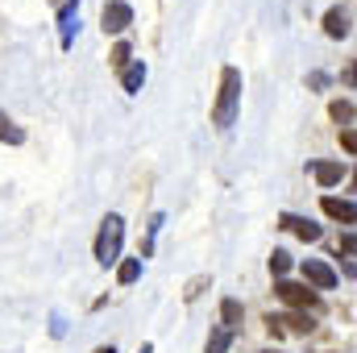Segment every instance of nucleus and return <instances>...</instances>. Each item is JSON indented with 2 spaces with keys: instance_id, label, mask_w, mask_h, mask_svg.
Masks as SVG:
<instances>
[{
  "instance_id": "obj_23",
  "label": "nucleus",
  "mask_w": 357,
  "mask_h": 353,
  "mask_svg": "<svg viewBox=\"0 0 357 353\" xmlns=\"http://www.w3.org/2000/svg\"><path fill=\"white\" fill-rule=\"evenodd\" d=\"M96 353H116V350H112V345H100V350H96Z\"/></svg>"
},
{
  "instance_id": "obj_9",
  "label": "nucleus",
  "mask_w": 357,
  "mask_h": 353,
  "mask_svg": "<svg viewBox=\"0 0 357 353\" xmlns=\"http://www.w3.org/2000/svg\"><path fill=\"white\" fill-rule=\"evenodd\" d=\"M270 320H274V324H278L282 333L291 329V333H303V337H307V333L316 329V324H312V312H291V316H274V312H270Z\"/></svg>"
},
{
  "instance_id": "obj_15",
  "label": "nucleus",
  "mask_w": 357,
  "mask_h": 353,
  "mask_svg": "<svg viewBox=\"0 0 357 353\" xmlns=\"http://www.w3.org/2000/svg\"><path fill=\"white\" fill-rule=\"evenodd\" d=\"M137 278H142V258L116 262V283H121V287H129V283H137Z\"/></svg>"
},
{
  "instance_id": "obj_16",
  "label": "nucleus",
  "mask_w": 357,
  "mask_h": 353,
  "mask_svg": "<svg viewBox=\"0 0 357 353\" xmlns=\"http://www.w3.org/2000/svg\"><path fill=\"white\" fill-rule=\"evenodd\" d=\"M328 112H333V121H337L341 129H354V104H349V100H333Z\"/></svg>"
},
{
  "instance_id": "obj_5",
  "label": "nucleus",
  "mask_w": 357,
  "mask_h": 353,
  "mask_svg": "<svg viewBox=\"0 0 357 353\" xmlns=\"http://www.w3.org/2000/svg\"><path fill=\"white\" fill-rule=\"evenodd\" d=\"M299 270H303V283L316 287V291H333V287H337V270L328 262H320V258H307Z\"/></svg>"
},
{
  "instance_id": "obj_4",
  "label": "nucleus",
  "mask_w": 357,
  "mask_h": 353,
  "mask_svg": "<svg viewBox=\"0 0 357 353\" xmlns=\"http://www.w3.org/2000/svg\"><path fill=\"white\" fill-rule=\"evenodd\" d=\"M100 25H104V33H125V29L133 25V8H129L125 0H108V4L100 8Z\"/></svg>"
},
{
  "instance_id": "obj_6",
  "label": "nucleus",
  "mask_w": 357,
  "mask_h": 353,
  "mask_svg": "<svg viewBox=\"0 0 357 353\" xmlns=\"http://www.w3.org/2000/svg\"><path fill=\"white\" fill-rule=\"evenodd\" d=\"M75 25H79V0H63L59 4V42H63V50H71Z\"/></svg>"
},
{
  "instance_id": "obj_10",
  "label": "nucleus",
  "mask_w": 357,
  "mask_h": 353,
  "mask_svg": "<svg viewBox=\"0 0 357 353\" xmlns=\"http://www.w3.org/2000/svg\"><path fill=\"white\" fill-rule=\"evenodd\" d=\"M312 175L320 187H337L345 179V163H312Z\"/></svg>"
},
{
  "instance_id": "obj_25",
  "label": "nucleus",
  "mask_w": 357,
  "mask_h": 353,
  "mask_svg": "<svg viewBox=\"0 0 357 353\" xmlns=\"http://www.w3.org/2000/svg\"><path fill=\"white\" fill-rule=\"evenodd\" d=\"M266 353H282V350H266Z\"/></svg>"
},
{
  "instance_id": "obj_24",
  "label": "nucleus",
  "mask_w": 357,
  "mask_h": 353,
  "mask_svg": "<svg viewBox=\"0 0 357 353\" xmlns=\"http://www.w3.org/2000/svg\"><path fill=\"white\" fill-rule=\"evenodd\" d=\"M137 353H154V345H142V350H137Z\"/></svg>"
},
{
  "instance_id": "obj_22",
  "label": "nucleus",
  "mask_w": 357,
  "mask_h": 353,
  "mask_svg": "<svg viewBox=\"0 0 357 353\" xmlns=\"http://www.w3.org/2000/svg\"><path fill=\"white\" fill-rule=\"evenodd\" d=\"M341 146H345V154H354L357 150V133L354 129H341Z\"/></svg>"
},
{
  "instance_id": "obj_19",
  "label": "nucleus",
  "mask_w": 357,
  "mask_h": 353,
  "mask_svg": "<svg viewBox=\"0 0 357 353\" xmlns=\"http://www.w3.org/2000/svg\"><path fill=\"white\" fill-rule=\"evenodd\" d=\"M162 220H167L162 212H154V216H150V225H146V241H142V258H150V250H154V237H158Z\"/></svg>"
},
{
  "instance_id": "obj_20",
  "label": "nucleus",
  "mask_w": 357,
  "mask_h": 353,
  "mask_svg": "<svg viewBox=\"0 0 357 353\" xmlns=\"http://www.w3.org/2000/svg\"><path fill=\"white\" fill-rule=\"evenodd\" d=\"M287 270H291V254H287V250H274V254H270V274H274V283L287 278Z\"/></svg>"
},
{
  "instance_id": "obj_17",
  "label": "nucleus",
  "mask_w": 357,
  "mask_h": 353,
  "mask_svg": "<svg viewBox=\"0 0 357 353\" xmlns=\"http://www.w3.org/2000/svg\"><path fill=\"white\" fill-rule=\"evenodd\" d=\"M208 287H212V274H195V278H187V287H183V299H187V303H195V299H199Z\"/></svg>"
},
{
  "instance_id": "obj_7",
  "label": "nucleus",
  "mask_w": 357,
  "mask_h": 353,
  "mask_svg": "<svg viewBox=\"0 0 357 353\" xmlns=\"http://www.w3.org/2000/svg\"><path fill=\"white\" fill-rule=\"evenodd\" d=\"M278 225H282V229H291V233H295V237H303V241H320V237H324V229H320L316 220H307V216H291V212H282V216H278Z\"/></svg>"
},
{
  "instance_id": "obj_1",
  "label": "nucleus",
  "mask_w": 357,
  "mask_h": 353,
  "mask_svg": "<svg viewBox=\"0 0 357 353\" xmlns=\"http://www.w3.org/2000/svg\"><path fill=\"white\" fill-rule=\"evenodd\" d=\"M241 71L237 67H220V91H216V108H212V125L216 129H229L237 121V108H241Z\"/></svg>"
},
{
  "instance_id": "obj_13",
  "label": "nucleus",
  "mask_w": 357,
  "mask_h": 353,
  "mask_svg": "<svg viewBox=\"0 0 357 353\" xmlns=\"http://www.w3.org/2000/svg\"><path fill=\"white\" fill-rule=\"evenodd\" d=\"M241 303L237 299H220V329H229L233 337H237V329H241Z\"/></svg>"
},
{
  "instance_id": "obj_12",
  "label": "nucleus",
  "mask_w": 357,
  "mask_h": 353,
  "mask_svg": "<svg viewBox=\"0 0 357 353\" xmlns=\"http://www.w3.org/2000/svg\"><path fill=\"white\" fill-rule=\"evenodd\" d=\"M142 84H146V63L137 59V63H129V67L121 71V88L129 91V96H137V91H142Z\"/></svg>"
},
{
  "instance_id": "obj_8",
  "label": "nucleus",
  "mask_w": 357,
  "mask_h": 353,
  "mask_svg": "<svg viewBox=\"0 0 357 353\" xmlns=\"http://www.w3.org/2000/svg\"><path fill=\"white\" fill-rule=\"evenodd\" d=\"M320 208H324V216H333V220H341V225H354V220H357L354 200H337V195H324V200H320Z\"/></svg>"
},
{
  "instance_id": "obj_2",
  "label": "nucleus",
  "mask_w": 357,
  "mask_h": 353,
  "mask_svg": "<svg viewBox=\"0 0 357 353\" xmlns=\"http://www.w3.org/2000/svg\"><path fill=\"white\" fill-rule=\"evenodd\" d=\"M121 246H125V220L116 212H108L100 220V233H96V262L100 266L121 262Z\"/></svg>"
},
{
  "instance_id": "obj_3",
  "label": "nucleus",
  "mask_w": 357,
  "mask_h": 353,
  "mask_svg": "<svg viewBox=\"0 0 357 353\" xmlns=\"http://www.w3.org/2000/svg\"><path fill=\"white\" fill-rule=\"evenodd\" d=\"M274 295H278L282 303L299 308V312H320V295H316L307 283H291V278H278V283H274Z\"/></svg>"
},
{
  "instance_id": "obj_11",
  "label": "nucleus",
  "mask_w": 357,
  "mask_h": 353,
  "mask_svg": "<svg viewBox=\"0 0 357 353\" xmlns=\"http://www.w3.org/2000/svg\"><path fill=\"white\" fill-rule=\"evenodd\" d=\"M324 33L328 38H349V13L345 8H328L324 13Z\"/></svg>"
},
{
  "instance_id": "obj_18",
  "label": "nucleus",
  "mask_w": 357,
  "mask_h": 353,
  "mask_svg": "<svg viewBox=\"0 0 357 353\" xmlns=\"http://www.w3.org/2000/svg\"><path fill=\"white\" fill-rule=\"evenodd\" d=\"M229 345H233V333L216 324V329H212V337H208V350H204V353H229Z\"/></svg>"
},
{
  "instance_id": "obj_14",
  "label": "nucleus",
  "mask_w": 357,
  "mask_h": 353,
  "mask_svg": "<svg viewBox=\"0 0 357 353\" xmlns=\"http://www.w3.org/2000/svg\"><path fill=\"white\" fill-rule=\"evenodd\" d=\"M0 142H8V146H21V142H25V129H21L8 112H0Z\"/></svg>"
},
{
  "instance_id": "obj_21",
  "label": "nucleus",
  "mask_w": 357,
  "mask_h": 353,
  "mask_svg": "<svg viewBox=\"0 0 357 353\" xmlns=\"http://www.w3.org/2000/svg\"><path fill=\"white\" fill-rule=\"evenodd\" d=\"M129 54H133V50H129V42H116V46H112V54H108V63H112V67H116V71H125V67H129V63H133V59H129Z\"/></svg>"
}]
</instances>
